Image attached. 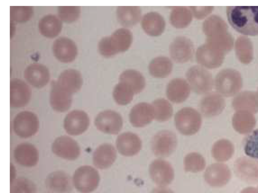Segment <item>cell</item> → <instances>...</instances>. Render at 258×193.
Segmentation results:
<instances>
[{"label": "cell", "mask_w": 258, "mask_h": 193, "mask_svg": "<svg viewBox=\"0 0 258 193\" xmlns=\"http://www.w3.org/2000/svg\"><path fill=\"white\" fill-rule=\"evenodd\" d=\"M226 13L237 32L246 36L258 35V6H228Z\"/></svg>", "instance_id": "1"}, {"label": "cell", "mask_w": 258, "mask_h": 193, "mask_svg": "<svg viewBox=\"0 0 258 193\" xmlns=\"http://www.w3.org/2000/svg\"><path fill=\"white\" fill-rule=\"evenodd\" d=\"M132 42L131 31L126 28H120L111 35L102 38L98 43V47L102 55L110 57L127 50Z\"/></svg>", "instance_id": "2"}, {"label": "cell", "mask_w": 258, "mask_h": 193, "mask_svg": "<svg viewBox=\"0 0 258 193\" xmlns=\"http://www.w3.org/2000/svg\"><path fill=\"white\" fill-rule=\"evenodd\" d=\"M214 84L218 93L222 96L232 97L239 93L242 87V79L238 71L225 69L217 74Z\"/></svg>", "instance_id": "3"}, {"label": "cell", "mask_w": 258, "mask_h": 193, "mask_svg": "<svg viewBox=\"0 0 258 193\" xmlns=\"http://www.w3.org/2000/svg\"><path fill=\"white\" fill-rule=\"evenodd\" d=\"M174 122L176 128L180 133L185 136H191L200 129L202 117L197 110L185 107L176 112Z\"/></svg>", "instance_id": "4"}, {"label": "cell", "mask_w": 258, "mask_h": 193, "mask_svg": "<svg viewBox=\"0 0 258 193\" xmlns=\"http://www.w3.org/2000/svg\"><path fill=\"white\" fill-rule=\"evenodd\" d=\"M100 179L99 172L95 168L89 165H83L75 171L73 183L80 192L90 193L97 188Z\"/></svg>", "instance_id": "5"}, {"label": "cell", "mask_w": 258, "mask_h": 193, "mask_svg": "<svg viewBox=\"0 0 258 193\" xmlns=\"http://www.w3.org/2000/svg\"><path fill=\"white\" fill-rule=\"evenodd\" d=\"M186 77L190 88L198 94H207L213 88L214 81L212 74L202 66L190 67L186 73Z\"/></svg>", "instance_id": "6"}, {"label": "cell", "mask_w": 258, "mask_h": 193, "mask_svg": "<svg viewBox=\"0 0 258 193\" xmlns=\"http://www.w3.org/2000/svg\"><path fill=\"white\" fill-rule=\"evenodd\" d=\"M13 127L17 136L21 138H28L37 133L39 127V119L32 111H22L15 117Z\"/></svg>", "instance_id": "7"}, {"label": "cell", "mask_w": 258, "mask_h": 193, "mask_svg": "<svg viewBox=\"0 0 258 193\" xmlns=\"http://www.w3.org/2000/svg\"><path fill=\"white\" fill-rule=\"evenodd\" d=\"M94 125L98 130L103 133L117 135L122 127L123 120L121 115L116 111L106 110L96 115Z\"/></svg>", "instance_id": "8"}, {"label": "cell", "mask_w": 258, "mask_h": 193, "mask_svg": "<svg viewBox=\"0 0 258 193\" xmlns=\"http://www.w3.org/2000/svg\"><path fill=\"white\" fill-rule=\"evenodd\" d=\"M177 144L175 134L168 130L157 133L151 141L152 150L155 155L165 157L170 155L175 150Z\"/></svg>", "instance_id": "9"}, {"label": "cell", "mask_w": 258, "mask_h": 193, "mask_svg": "<svg viewBox=\"0 0 258 193\" xmlns=\"http://www.w3.org/2000/svg\"><path fill=\"white\" fill-rule=\"evenodd\" d=\"M226 54L207 43L199 47L196 59L201 66L208 69H216L223 63Z\"/></svg>", "instance_id": "10"}, {"label": "cell", "mask_w": 258, "mask_h": 193, "mask_svg": "<svg viewBox=\"0 0 258 193\" xmlns=\"http://www.w3.org/2000/svg\"><path fill=\"white\" fill-rule=\"evenodd\" d=\"M51 150L56 156L67 160H76L81 153L78 143L68 136L56 138L52 144Z\"/></svg>", "instance_id": "11"}, {"label": "cell", "mask_w": 258, "mask_h": 193, "mask_svg": "<svg viewBox=\"0 0 258 193\" xmlns=\"http://www.w3.org/2000/svg\"><path fill=\"white\" fill-rule=\"evenodd\" d=\"M90 124L87 113L81 110H74L68 113L63 120V128L71 136H79L85 133Z\"/></svg>", "instance_id": "12"}, {"label": "cell", "mask_w": 258, "mask_h": 193, "mask_svg": "<svg viewBox=\"0 0 258 193\" xmlns=\"http://www.w3.org/2000/svg\"><path fill=\"white\" fill-rule=\"evenodd\" d=\"M149 174L152 180L159 186H166L171 183L174 173L171 164L167 161L157 159L149 166Z\"/></svg>", "instance_id": "13"}, {"label": "cell", "mask_w": 258, "mask_h": 193, "mask_svg": "<svg viewBox=\"0 0 258 193\" xmlns=\"http://www.w3.org/2000/svg\"><path fill=\"white\" fill-rule=\"evenodd\" d=\"M170 55L177 63L189 61L194 52V46L191 41L184 36H178L171 43L169 48Z\"/></svg>", "instance_id": "14"}, {"label": "cell", "mask_w": 258, "mask_h": 193, "mask_svg": "<svg viewBox=\"0 0 258 193\" xmlns=\"http://www.w3.org/2000/svg\"><path fill=\"white\" fill-rule=\"evenodd\" d=\"M231 173L229 167L223 163H216L209 166L204 173L206 182L213 187H220L230 180Z\"/></svg>", "instance_id": "15"}, {"label": "cell", "mask_w": 258, "mask_h": 193, "mask_svg": "<svg viewBox=\"0 0 258 193\" xmlns=\"http://www.w3.org/2000/svg\"><path fill=\"white\" fill-rule=\"evenodd\" d=\"M10 106L14 108L25 106L29 102L32 91L23 81L13 79L10 81Z\"/></svg>", "instance_id": "16"}, {"label": "cell", "mask_w": 258, "mask_h": 193, "mask_svg": "<svg viewBox=\"0 0 258 193\" xmlns=\"http://www.w3.org/2000/svg\"><path fill=\"white\" fill-rule=\"evenodd\" d=\"M52 50L54 56L63 63L73 61L78 52L74 41L66 37H60L55 39L53 43Z\"/></svg>", "instance_id": "17"}, {"label": "cell", "mask_w": 258, "mask_h": 193, "mask_svg": "<svg viewBox=\"0 0 258 193\" xmlns=\"http://www.w3.org/2000/svg\"><path fill=\"white\" fill-rule=\"evenodd\" d=\"M234 167L236 174L241 179L249 183L258 182V161L240 157L234 162Z\"/></svg>", "instance_id": "18"}, {"label": "cell", "mask_w": 258, "mask_h": 193, "mask_svg": "<svg viewBox=\"0 0 258 193\" xmlns=\"http://www.w3.org/2000/svg\"><path fill=\"white\" fill-rule=\"evenodd\" d=\"M154 116L152 105L147 102H140L132 107L129 114V119L133 126L142 127L151 122Z\"/></svg>", "instance_id": "19"}, {"label": "cell", "mask_w": 258, "mask_h": 193, "mask_svg": "<svg viewBox=\"0 0 258 193\" xmlns=\"http://www.w3.org/2000/svg\"><path fill=\"white\" fill-rule=\"evenodd\" d=\"M142 146V141L139 137L131 132L121 134L116 141V146L119 153L127 157L137 154L141 150Z\"/></svg>", "instance_id": "20"}, {"label": "cell", "mask_w": 258, "mask_h": 193, "mask_svg": "<svg viewBox=\"0 0 258 193\" xmlns=\"http://www.w3.org/2000/svg\"><path fill=\"white\" fill-rule=\"evenodd\" d=\"M39 152L33 144L22 143L14 149V157L19 165L27 167L35 166L39 161Z\"/></svg>", "instance_id": "21"}, {"label": "cell", "mask_w": 258, "mask_h": 193, "mask_svg": "<svg viewBox=\"0 0 258 193\" xmlns=\"http://www.w3.org/2000/svg\"><path fill=\"white\" fill-rule=\"evenodd\" d=\"M24 78L31 85L37 88L45 86L50 78L48 69L43 65L34 63L29 65L24 71Z\"/></svg>", "instance_id": "22"}, {"label": "cell", "mask_w": 258, "mask_h": 193, "mask_svg": "<svg viewBox=\"0 0 258 193\" xmlns=\"http://www.w3.org/2000/svg\"><path fill=\"white\" fill-rule=\"evenodd\" d=\"M226 106L225 99L218 93H210L201 101L200 108L202 114L211 117L221 114Z\"/></svg>", "instance_id": "23"}, {"label": "cell", "mask_w": 258, "mask_h": 193, "mask_svg": "<svg viewBox=\"0 0 258 193\" xmlns=\"http://www.w3.org/2000/svg\"><path fill=\"white\" fill-rule=\"evenodd\" d=\"M190 89L186 81L182 78H175L171 80L167 86L166 96L173 103H182L188 97Z\"/></svg>", "instance_id": "24"}, {"label": "cell", "mask_w": 258, "mask_h": 193, "mask_svg": "<svg viewBox=\"0 0 258 193\" xmlns=\"http://www.w3.org/2000/svg\"><path fill=\"white\" fill-rule=\"evenodd\" d=\"M116 158V151L113 146L109 143H103L95 150L92 159L96 167L105 169L113 164Z\"/></svg>", "instance_id": "25"}, {"label": "cell", "mask_w": 258, "mask_h": 193, "mask_svg": "<svg viewBox=\"0 0 258 193\" xmlns=\"http://www.w3.org/2000/svg\"><path fill=\"white\" fill-rule=\"evenodd\" d=\"M232 105L235 111L244 110L253 114L258 112V92L243 91L233 99Z\"/></svg>", "instance_id": "26"}, {"label": "cell", "mask_w": 258, "mask_h": 193, "mask_svg": "<svg viewBox=\"0 0 258 193\" xmlns=\"http://www.w3.org/2000/svg\"><path fill=\"white\" fill-rule=\"evenodd\" d=\"M141 26L146 33L151 36L161 35L165 28L163 17L158 13L150 12L146 13L141 20Z\"/></svg>", "instance_id": "27"}, {"label": "cell", "mask_w": 258, "mask_h": 193, "mask_svg": "<svg viewBox=\"0 0 258 193\" xmlns=\"http://www.w3.org/2000/svg\"><path fill=\"white\" fill-rule=\"evenodd\" d=\"M49 102L54 110L63 112L69 110L72 105V95L64 91L54 82L51 88Z\"/></svg>", "instance_id": "28"}, {"label": "cell", "mask_w": 258, "mask_h": 193, "mask_svg": "<svg viewBox=\"0 0 258 193\" xmlns=\"http://www.w3.org/2000/svg\"><path fill=\"white\" fill-rule=\"evenodd\" d=\"M234 129L240 134L250 133L255 127L256 119L253 114L244 110L236 111L232 119Z\"/></svg>", "instance_id": "29"}, {"label": "cell", "mask_w": 258, "mask_h": 193, "mask_svg": "<svg viewBox=\"0 0 258 193\" xmlns=\"http://www.w3.org/2000/svg\"><path fill=\"white\" fill-rule=\"evenodd\" d=\"M55 82L75 94L81 88L83 79L78 71L70 69L62 72Z\"/></svg>", "instance_id": "30"}, {"label": "cell", "mask_w": 258, "mask_h": 193, "mask_svg": "<svg viewBox=\"0 0 258 193\" xmlns=\"http://www.w3.org/2000/svg\"><path fill=\"white\" fill-rule=\"evenodd\" d=\"M47 188L54 193H68L71 189V183L69 176L61 171L50 173L46 178Z\"/></svg>", "instance_id": "31"}, {"label": "cell", "mask_w": 258, "mask_h": 193, "mask_svg": "<svg viewBox=\"0 0 258 193\" xmlns=\"http://www.w3.org/2000/svg\"><path fill=\"white\" fill-rule=\"evenodd\" d=\"M234 47L236 55L241 63L248 64L253 58V46L250 39L246 36H240L235 40Z\"/></svg>", "instance_id": "32"}, {"label": "cell", "mask_w": 258, "mask_h": 193, "mask_svg": "<svg viewBox=\"0 0 258 193\" xmlns=\"http://www.w3.org/2000/svg\"><path fill=\"white\" fill-rule=\"evenodd\" d=\"M38 28L40 33L44 36L52 38L57 36L62 29L60 19L53 15L43 16L39 20Z\"/></svg>", "instance_id": "33"}, {"label": "cell", "mask_w": 258, "mask_h": 193, "mask_svg": "<svg viewBox=\"0 0 258 193\" xmlns=\"http://www.w3.org/2000/svg\"><path fill=\"white\" fill-rule=\"evenodd\" d=\"M116 16L120 24L125 27L137 24L141 17V10L137 6H120L116 10Z\"/></svg>", "instance_id": "34"}, {"label": "cell", "mask_w": 258, "mask_h": 193, "mask_svg": "<svg viewBox=\"0 0 258 193\" xmlns=\"http://www.w3.org/2000/svg\"><path fill=\"white\" fill-rule=\"evenodd\" d=\"M172 66V63L168 57L160 56L154 58L150 62L149 71L153 77L164 78L170 74Z\"/></svg>", "instance_id": "35"}, {"label": "cell", "mask_w": 258, "mask_h": 193, "mask_svg": "<svg viewBox=\"0 0 258 193\" xmlns=\"http://www.w3.org/2000/svg\"><path fill=\"white\" fill-rule=\"evenodd\" d=\"M119 81L128 85L135 94H138L144 89L146 82L143 75L135 70H126L123 72L119 78Z\"/></svg>", "instance_id": "36"}, {"label": "cell", "mask_w": 258, "mask_h": 193, "mask_svg": "<svg viewBox=\"0 0 258 193\" xmlns=\"http://www.w3.org/2000/svg\"><path fill=\"white\" fill-rule=\"evenodd\" d=\"M228 25L220 16L212 15L203 23V31L207 37H212L228 31Z\"/></svg>", "instance_id": "37"}, {"label": "cell", "mask_w": 258, "mask_h": 193, "mask_svg": "<svg viewBox=\"0 0 258 193\" xmlns=\"http://www.w3.org/2000/svg\"><path fill=\"white\" fill-rule=\"evenodd\" d=\"M192 17V14L189 8L176 7L171 12L169 20L173 27L177 29H182L189 25Z\"/></svg>", "instance_id": "38"}, {"label": "cell", "mask_w": 258, "mask_h": 193, "mask_svg": "<svg viewBox=\"0 0 258 193\" xmlns=\"http://www.w3.org/2000/svg\"><path fill=\"white\" fill-rule=\"evenodd\" d=\"M234 152L233 144L228 140L221 139L216 142L212 148L213 158L219 162H225L230 159Z\"/></svg>", "instance_id": "39"}, {"label": "cell", "mask_w": 258, "mask_h": 193, "mask_svg": "<svg viewBox=\"0 0 258 193\" xmlns=\"http://www.w3.org/2000/svg\"><path fill=\"white\" fill-rule=\"evenodd\" d=\"M206 43L217 48L225 54L232 49L234 44L233 38L228 32L207 37Z\"/></svg>", "instance_id": "40"}, {"label": "cell", "mask_w": 258, "mask_h": 193, "mask_svg": "<svg viewBox=\"0 0 258 193\" xmlns=\"http://www.w3.org/2000/svg\"><path fill=\"white\" fill-rule=\"evenodd\" d=\"M154 110V118L159 121L169 120L173 114V107L170 103L164 98L154 100L152 104Z\"/></svg>", "instance_id": "41"}, {"label": "cell", "mask_w": 258, "mask_h": 193, "mask_svg": "<svg viewBox=\"0 0 258 193\" xmlns=\"http://www.w3.org/2000/svg\"><path fill=\"white\" fill-rule=\"evenodd\" d=\"M134 94L133 90L128 85L119 81L114 87L112 93L114 101L120 105L130 103Z\"/></svg>", "instance_id": "42"}, {"label": "cell", "mask_w": 258, "mask_h": 193, "mask_svg": "<svg viewBox=\"0 0 258 193\" xmlns=\"http://www.w3.org/2000/svg\"><path fill=\"white\" fill-rule=\"evenodd\" d=\"M205 166L206 161L204 158L198 153H190L184 158V169L185 172H200L204 169Z\"/></svg>", "instance_id": "43"}, {"label": "cell", "mask_w": 258, "mask_h": 193, "mask_svg": "<svg viewBox=\"0 0 258 193\" xmlns=\"http://www.w3.org/2000/svg\"><path fill=\"white\" fill-rule=\"evenodd\" d=\"M33 14L30 6H12L10 7L11 21L23 23L29 20Z\"/></svg>", "instance_id": "44"}, {"label": "cell", "mask_w": 258, "mask_h": 193, "mask_svg": "<svg viewBox=\"0 0 258 193\" xmlns=\"http://www.w3.org/2000/svg\"><path fill=\"white\" fill-rule=\"evenodd\" d=\"M10 184V193L36 192L35 184L31 180L25 178L15 179Z\"/></svg>", "instance_id": "45"}, {"label": "cell", "mask_w": 258, "mask_h": 193, "mask_svg": "<svg viewBox=\"0 0 258 193\" xmlns=\"http://www.w3.org/2000/svg\"><path fill=\"white\" fill-rule=\"evenodd\" d=\"M243 148L247 156L258 159V129L254 130L246 137Z\"/></svg>", "instance_id": "46"}, {"label": "cell", "mask_w": 258, "mask_h": 193, "mask_svg": "<svg viewBox=\"0 0 258 193\" xmlns=\"http://www.w3.org/2000/svg\"><path fill=\"white\" fill-rule=\"evenodd\" d=\"M59 18L66 22L72 23L77 20L81 13L78 6H59L57 9Z\"/></svg>", "instance_id": "47"}, {"label": "cell", "mask_w": 258, "mask_h": 193, "mask_svg": "<svg viewBox=\"0 0 258 193\" xmlns=\"http://www.w3.org/2000/svg\"><path fill=\"white\" fill-rule=\"evenodd\" d=\"M194 16L197 19H203L210 15L214 9L212 6H192L189 8Z\"/></svg>", "instance_id": "48"}, {"label": "cell", "mask_w": 258, "mask_h": 193, "mask_svg": "<svg viewBox=\"0 0 258 193\" xmlns=\"http://www.w3.org/2000/svg\"><path fill=\"white\" fill-rule=\"evenodd\" d=\"M152 193H175L169 188L165 186H159L156 187L152 191Z\"/></svg>", "instance_id": "49"}, {"label": "cell", "mask_w": 258, "mask_h": 193, "mask_svg": "<svg viewBox=\"0 0 258 193\" xmlns=\"http://www.w3.org/2000/svg\"><path fill=\"white\" fill-rule=\"evenodd\" d=\"M10 183L16 179V170L14 165L11 164L10 165Z\"/></svg>", "instance_id": "50"}, {"label": "cell", "mask_w": 258, "mask_h": 193, "mask_svg": "<svg viewBox=\"0 0 258 193\" xmlns=\"http://www.w3.org/2000/svg\"><path fill=\"white\" fill-rule=\"evenodd\" d=\"M240 193H258V189L254 187H248L241 190Z\"/></svg>", "instance_id": "51"}, {"label": "cell", "mask_w": 258, "mask_h": 193, "mask_svg": "<svg viewBox=\"0 0 258 193\" xmlns=\"http://www.w3.org/2000/svg\"><path fill=\"white\" fill-rule=\"evenodd\" d=\"M14 22L13 21H11V25H10V35H11V37L12 36H13V34H14V33L15 32V25L14 24Z\"/></svg>", "instance_id": "52"}, {"label": "cell", "mask_w": 258, "mask_h": 193, "mask_svg": "<svg viewBox=\"0 0 258 193\" xmlns=\"http://www.w3.org/2000/svg\"><path fill=\"white\" fill-rule=\"evenodd\" d=\"M257 92H258V88H257Z\"/></svg>", "instance_id": "53"}, {"label": "cell", "mask_w": 258, "mask_h": 193, "mask_svg": "<svg viewBox=\"0 0 258 193\" xmlns=\"http://www.w3.org/2000/svg\"><path fill=\"white\" fill-rule=\"evenodd\" d=\"M257 189H258V187H257Z\"/></svg>", "instance_id": "54"}]
</instances>
